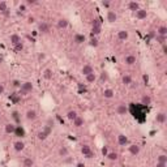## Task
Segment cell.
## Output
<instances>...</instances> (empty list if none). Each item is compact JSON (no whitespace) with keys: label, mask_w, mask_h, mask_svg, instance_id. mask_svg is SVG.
I'll list each match as a JSON object with an SVG mask.
<instances>
[{"label":"cell","mask_w":167,"mask_h":167,"mask_svg":"<svg viewBox=\"0 0 167 167\" xmlns=\"http://www.w3.org/2000/svg\"><path fill=\"white\" fill-rule=\"evenodd\" d=\"M128 151H129L130 155L137 157L138 154H140V151H141V148L138 145H136V144H132V145L128 146Z\"/></svg>","instance_id":"cell-5"},{"label":"cell","mask_w":167,"mask_h":167,"mask_svg":"<svg viewBox=\"0 0 167 167\" xmlns=\"http://www.w3.org/2000/svg\"><path fill=\"white\" fill-rule=\"evenodd\" d=\"M76 167H85V163H82V162H78V163L76 164Z\"/></svg>","instance_id":"cell-51"},{"label":"cell","mask_w":167,"mask_h":167,"mask_svg":"<svg viewBox=\"0 0 167 167\" xmlns=\"http://www.w3.org/2000/svg\"><path fill=\"white\" fill-rule=\"evenodd\" d=\"M18 9H20V10H21V12H25V10H26V7H25V4L20 5V7H18Z\"/></svg>","instance_id":"cell-49"},{"label":"cell","mask_w":167,"mask_h":167,"mask_svg":"<svg viewBox=\"0 0 167 167\" xmlns=\"http://www.w3.org/2000/svg\"><path fill=\"white\" fill-rule=\"evenodd\" d=\"M25 4L26 5H35V4H38V1H37V0H26Z\"/></svg>","instance_id":"cell-43"},{"label":"cell","mask_w":167,"mask_h":167,"mask_svg":"<svg viewBox=\"0 0 167 167\" xmlns=\"http://www.w3.org/2000/svg\"><path fill=\"white\" fill-rule=\"evenodd\" d=\"M42 76H43L44 80H52V77H54V72H52L51 68H46V69L43 70V73H42Z\"/></svg>","instance_id":"cell-19"},{"label":"cell","mask_w":167,"mask_h":167,"mask_svg":"<svg viewBox=\"0 0 167 167\" xmlns=\"http://www.w3.org/2000/svg\"><path fill=\"white\" fill-rule=\"evenodd\" d=\"M77 116H78V115H77V111H75V110H70V111L67 112V119L70 120V121H73V120H75Z\"/></svg>","instance_id":"cell-33"},{"label":"cell","mask_w":167,"mask_h":167,"mask_svg":"<svg viewBox=\"0 0 167 167\" xmlns=\"http://www.w3.org/2000/svg\"><path fill=\"white\" fill-rule=\"evenodd\" d=\"M106 18H107V21L108 22H115V21L117 20V14H116V12H114V10H108L107 12V16H106Z\"/></svg>","instance_id":"cell-18"},{"label":"cell","mask_w":167,"mask_h":167,"mask_svg":"<svg viewBox=\"0 0 167 167\" xmlns=\"http://www.w3.org/2000/svg\"><path fill=\"white\" fill-rule=\"evenodd\" d=\"M56 26H57V29H67L68 26H69V21L67 20V18H64V17H61V18H59L57 20V22H56Z\"/></svg>","instance_id":"cell-8"},{"label":"cell","mask_w":167,"mask_h":167,"mask_svg":"<svg viewBox=\"0 0 167 167\" xmlns=\"http://www.w3.org/2000/svg\"><path fill=\"white\" fill-rule=\"evenodd\" d=\"M50 133H51V128H50V127H44L43 129L39 130V132L37 133V138H38L39 141H44L50 136Z\"/></svg>","instance_id":"cell-2"},{"label":"cell","mask_w":167,"mask_h":167,"mask_svg":"<svg viewBox=\"0 0 167 167\" xmlns=\"http://www.w3.org/2000/svg\"><path fill=\"white\" fill-rule=\"evenodd\" d=\"M9 42L13 44V46H14V44H17L18 42H21V37L18 35V34H16V33L14 34H10V35H9Z\"/></svg>","instance_id":"cell-24"},{"label":"cell","mask_w":167,"mask_h":167,"mask_svg":"<svg viewBox=\"0 0 167 167\" xmlns=\"http://www.w3.org/2000/svg\"><path fill=\"white\" fill-rule=\"evenodd\" d=\"M135 16H136V18H137V20H145V18L148 17V10L140 8L138 10H136V12H135Z\"/></svg>","instance_id":"cell-9"},{"label":"cell","mask_w":167,"mask_h":167,"mask_svg":"<svg viewBox=\"0 0 167 167\" xmlns=\"http://www.w3.org/2000/svg\"><path fill=\"white\" fill-rule=\"evenodd\" d=\"M69 155V149L67 146H60L59 148V157H63V158H67Z\"/></svg>","instance_id":"cell-23"},{"label":"cell","mask_w":167,"mask_h":167,"mask_svg":"<svg viewBox=\"0 0 167 167\" xmlns=\"http://www.w3.org/2000/svg\"><path fill=\"white\" fill-rule=\"evenodd\" d=\"M3 61V57H0V63H1Z\"/></svg>","instance_id":"cell-53"},{"label":"cell","mask_w":167,"mask_h":167,"mask_svg":"<svg viewBox=\"0 0 167 167\" xmlns=\"http://www.w3.org/2000/svg\"><path fill=\"white\" fill-rule=\"evenodd\" d=\"M162 51H163V54H167V46H166V44L162 46Z\"/></svg>","instance_id":"cell-50"},{"label":"cell","mask_w":167,"mask_h":167,"mask_svg":"<svg viewBox=\"0 0 167 167\" xmlns=\"http://www.w3.org/2000/svg\"><path fill=\"white\" fill-rule=\"evenodd\" d=\"M102 153H103V155L106 157V155H107V153H108V146L104 145L103 148H102Z\"/></svg>","instance_id":"cell-44"},{"label":"cell","mask_w":167,"mask_h":167,"mask_svg":"<svg viewBox=\"0 0 167 167\" xmlns=\"http://www.w3.org/2000/svg\"><path fill=\"white\" fill-rule=\"evenodd\" d=\"M121 82L124 84V85L129 86L130 84L133 82V81H132V77H130L129 75H123V76H121Z\"/></svg>","instance_id":"cell-30"},{"label":"cell","mask_w":167,"mask_h":167,"mask_svg":"<svg viewBox=\"0 0 167 167\" xmlns=\"http://www.w3.org/2000/svg\"><path fill=\"white\" fill-rule=\"evenodd\" d=\"M21 84H22V82H21L20 80H13L12 81V86H13V88H16V89H20L21 88Z\"/></svg>","instance_id":"cell-41"},{"label":"cell","mask_w":167,"mask_h":167,"mask_svg":"<svg viewBox=\"0 0 167 167\" xmlns=\"http://www.w3.org/2000/svg\"><path fill=\"white\" fill-rule=\"evenodd\" d=\"M94 72V68L91 67L90 64H85L82 68H81V73H82L84 76H88V75H90V73H93Z\"/></svg>","instance_id":"cell-15"},{"label":"cell","mask_w":167,"mask_h":167,"mask_svg":"<svg viewBox=\"0 0 167 167\" xmlns=\"http://www.w3.org/2000/svg\"><path fill=\"white\" fill-rule=\"evenodd\" d=\"M81 153L86 158H93V153H91V148L89 145H82L81 146Z\"/></svg>","instance_id":"cell-6"},{"label":"cell","mask_w":167,"mask_h":167,"mask_svg":"<svg viewBox=\"0 0 167 167\" xmlns=\"http://www.w3.org/2000/svg\"><path fill=\"white\" fill-rule=\"evenodd\" d=\"M144 81H145V82H148V76H146V75L144 76Z\"/></svg>","instance_id":"cell-52"},{"label":"cell","mask_w":167,"mask_h":167,"mask_svg":"<svg viewBox=\"0 0 167 167\" xmlns=\"http://www.w3.org/2000/svg\"><path fill=\"white\" fill-rule=\"evenodd\" d=\"M72 123H73V125H75L76 128H80V127H82V125L85 124V119H84L82 116H77Z\"/></svg>","instance_id":"cell-22"},{"label":"cell","mask_w":167,"mask_h":167,"mask_svg":"<svg viewBox=\"0 0 167 167\" xmlns=\"http://www.w3.org/2000/svg\"><path fill=\"white\" fill-rule=\"evenodd\" d=\"M13 135L18 138L25 137V129H23L22 125H16V129H14V133H13Z\"/></svg>","instance_id":"cell-12"},{"label":"cell","mask_w":167,"mask_h":167,"mask_svg":"<svg viewBox=\"0 0 167 167\" xmlns=\"http://www.w3.org/2000/svg\"><path fill=\"white\" fill-rule=\"evenodd\" d=\"M123 61H124L125 65H135L136 63H137V57H136V55L133 54H128L124 56V59H123Z\"/></svg>","instance_id":"cell-3"},{"label":"cell","mask_w":167,"mask_h":167,"mask_svg":"<svg viewBox=\"0 0 167 167\" xmlns=\"http://www.w3.org/2000/svg\"><path fill=\"white\" fill-rule=\"evenodd\" d=\"M85 80H86V82H88V84H93V82H95V80H97V75H95V72H93V73H90V75L85 76Z\"/></svg>","instance_id":"cell-32"},{"label":"cell","mask_w":167,"mask_h":167,"mask_svg":"<svg viewBox=\"0 0 167 167\" xmlns=\"http://www.w3.org/2000/svg\"><path fill=\"white\" fill-rule=\"evenodd\" d=\"M155 167H167V163H159V162H157Z\"/></svg>","instance_id":"cell-48"},{"label":"cell","mask_w":167,"mask_h":167,"mask_svg":"<svg viewBox=\"0 0 167 167\" xmlns=\"http://www.w3.org/2000/svg\"><path fill=\"white\" fill-rule=\"evenodd\" d=\"M101 81H103V82L108 81V73H107L106 70H103V72L101 73Z\"/></svg>","instance_id":"cell-40"},{"label":"cell","mask_w":167,"mask_h":167,"mask_svg":"<svg viewBox=\"0 0 167 167\" xmlns=\"http://www.w3.org/2000/svg\"><path fill=\"white\" fill-rule=\"evenodd\" d=\"M107 159L108 161H111V162H115V161H117L119 159V154L116 153V151H110V153H107Z\"/></svg>","instance_id":"cell-26"},{"label":"cell","mask_w":167,"mask_h":167,"mask_svg":"<svg viewBox=\"0 0 167 167\" xmlns=\"http://www.w3.org/2000/svg\"><path fill=\"white\" fill-rule=\"evenodd\" d=\"M33 90H34L33 82H30V81H25V82L21 84V88L18 89V94H20V95H28V94L31 93Z\"/></svg>","instance_id":"cell-1"},{"label":"cell","mask_w":167,"mask_h":167,"mask_svg":"<svg viewBox=\"0 0 167 167\" xmlns=\"http://www.w3.org/2000/svg\"><path fill=\"white\" fill-rule=\"evenodd\" d=\"M117 144L121 146H125L128 144V137L125 135H123V133H120V135H117Z\"/></svg>","instance_id":"cell-21"},{"label":"cell","mask_w":167,"mask_h":167,"mask_svg":"<svg viewBox=\"0 0 167 167\" xmlns=\"http://www.w3.org/2000/svg\"><path fill=\"white\" fill-rule=\"evenodd\" d=\"M12 117L14 119L16 125H20V112H18V111H12Z\"/></svg>","instance_id":"cell-35"},{"label":"cell","mask_w":167,"mask_h":167,"mask_svg":"<svg viewBox=\"0 0 167 167\" xmlns=\"http://www.w3.org/2000/svg\"><path fill=\"white\" fill-rule=\"evenodd\" d=\"M46 59V54H43V52H41V54L38 55V60L41 61V60H44Z\"/></svg>","instance_id":"cell-46"},{"label":"cell","mask_w":167,"mask_h":167,"mask_svg":"<svg viewBox=\"0 0 167 167\" xmlns=\"http://www.w3.org/2000/svg\"><path fill=\"white\" fill-rule=\"evenodd\" d=\"M115 112H116L117 115H120V116H123V115H127V112H128V107H127V104H124V103L117 104L116 108H115Z\"/></svg>","instance_id":"cell-4"},{"label":"cell","mask_w":167,"mask_h":167,"mask_svg":"<svg viewBox=\"0 0 167 167\" xmlns=\"http://www.w3.org/2000/svg\"><path fill=\"white\" fill-rule=\"evenodd\" d=\"M25 117H26V120H29V121H34V120L38 117V114H37L35 110H28L25 114Z\"/></svg>","instance_id":"cell-7"},{"label":"cell","mask_w":167,"mask_h":167,"mask_svg":"<svg viewBox=\"0 0 167 167\" xmlns=\"http://www.w3.org/2000/svg\"><path fill=\"white\" fill-rule=\"evenodd\" d=\"M85 41H86V37L84 35V34L77 33L73 35V42H75V44H82Z\"/></svg>","instance_id":"cell-11"},{"label":"cell","mask_w":167,"mask_h":167,"mask_svg":"<svg viewBox=\"0 0 167 167\" xmlns=\"http://www.w3.org/2000/svg\"><path fill=\"white\" fill-rule=\"evenodd\" d=\"M101 30H102V26H91L90 35L91 37H97L98 34H101Z\"/></svg>","instance_id":"cell-31"},{"label":"cell","mask_w":167,"mask_h":167,"mask_svg":"<svg viewBox=\"0 0 167 167\" xmlns=\"http://www.w3.org/2000/svg\"><path fill=\"white\" fill-rule=\"evenodd\" d=\"M102 95H103V98H106V99H111L115 97V91L112 90V89H104Z\"/></svg>","instance_id":"cell-20"},{"label":"cell","mask_w":167,"mask_h":167,"mask_svg":"<svg viewBox=\"0 0 167 167\" xmlns=\"http://www.w3.org/2000/svg\"><path fill=\"white\" fill-rule=\"evenodd\" d=\"M157 35H161V37H167V26L162 25L157 29Z\"/></svg>","instance_id":"cell-28"},{"label":"cell","mask_w":167,"mask_h":167,"mask_svg":"<svg viewBox=\"0 0 167 167\" xmlns=\"http://www.w3.org/2000/svg\"><path fill=\"white\" fill-rule=\"evenodd\" d=\"M8 10V4L5 1H0V12L5 13Z\"/></svg>","instance_id":"cell-39"},{"label":"cell","mask_w":167,"mask_h":167,"mask_svg":"<svg viewBox=\"0 0 167 167\" xmlns=\"http://www.w3.org/2000/svg\"><path fill=\"white\" fill-rule=\"evenodd\" d=\"M166 38L167 37H161V35H155V39H157V42H158L159 44H166Z\"/></svg>","instance_id":"cell-38"},{"label":"cell","mask_w":167,"mask_h":167,"mask_svg":"<svg viewBox=\"0 0 167 167\" xmlns=\"http://www.w3.org/2000/svg\"><path fill=\"white\" fill-rule=\"evenodd\" d=\"M129 38V31L128 30H119L117 31V39L120 41H127Z\"/></svg>","instance_id":"cell-17"},{"label":"cell","mask_w":167,"mask_h":167,"mask_svg":"<svg viewBox=\"0 0 167 167\" xmlns=\"http://www.w3.org/2000/svg\"><path fill=\"white\" fill-rule=\"evenodd\" d=\"M157 162H159V163H167V155L166 154H159L157 157Z\"/></svg>","instance_id":"cell-36"},{"label":"cell","mask_w":167,"mask_h":167,"mask_svg":"<svg viewBox=\"0 0 167 167\" xmlns=\"http://www.w3.org/2000/svg\"><path fill=\"white\" fill-rule=\"evenodd\" d=\"M34 22H35V17H34V16L28 17V23H34Z\"/></svg>","instance_id":"cell-45"},{"label":"cell","mask_w":167,"mask_h":167,"mask_svg":"<svg viewBox=\"0 0 167 167\" xmlns=\"http://www.w3.org/2000/svg\"><path fill=\"white\" fill-rule=\"evenodd\" d=\"M38 31L41 34H47V33H50V26H48V23L47 22H41L38 25Z\"/></svg>","instance_id":"cell-14"},{"label":"cell","mask_w":167,"mask_h":167,"mask_svg":"<svg viewBox=\"0 0 167 167\" xmlns=\"http://www.w3.org/2000/svg\"><path fill=\"white\" fill-rule=\"evenodd\" d=\"M22 164H23V167H33L34 166V159L31 158V157H26V158L23 159Z\"/></svg>","instance_id":"cell-29"},{"label":"cell","mask_w":167,"mask_h":167,"mask_svg":"<svg viewBox=\"0 0 167 167\" xmlns=\"http://www.w3.org/2000/svg\"><path fill=\"white\" fill-rule=\"evenodd\" d=\"M167 120V115L164 114V112H158L155 116V121L159 123V124H164Z\"/></svg>","instance_id":"cell-16"},{"label":"cell","mask_w":167,"mask_h":167,"mask_svg":"<svg viewBox=\"0 0 167 167\" xmlns=\"http://www.w3.org/2000/svg\"><path fill=\"white\" fill-rule=\"evenodd\" d=\"M141 104H144V106L151 104V97L148 95V94H144V95L141 97Z\"/></svg>","instance_id":"cell-25"},{"label":"cell","mask_w":167,"mask_h":167,"mask_svg":"<svg viewBox=\"0 0 167 167\" xmlns=\"http://www.w3.org/2000/svg\"><path fill=\"white\" fill-rule=\"evenodd\" d=\"M89 44H90L91 47H98L99 46V41L97 37H91L90 41H89Z\"/></svg>","instance_id":"cell-34"},{"label":"cell","mask_w":167,"mask_h":167,"mask_svg":"<svg viewBox=\"0 0 167 167\" xmlns=\"http://www.w3.org/2000/svg\"><path fill=\"white\" fill-rule=\"evenodd\" d=\"M14 129H16L14 123H7V124L4 125V130L7 135H13V133H14Z\"/></svg>","instance_id":"cell-13"},{"label":"cell","mask_w":167,"mask_h":167,"mask_svg":"<svg viewBox=\"0 0 167 167\" xmlns=\"http://www.w3.org/2000/svg\"><path fill=\"white\" fill-rule=\"evenodd\" d=\"M101 4H102V7H104V8H108L110 5H111V1H108V0H103V1H102Z\"/></svg>","instance_id":"cell-42"},{"label":"cell","mask_w":167,"mask_h":167,"mask_svg":"<svg viewBox=\"0 0 167 167\" xmlns=\"http://www.w3.org/2000/svg\"><path fill=\"white\" fill-rule=\"evenodd\" d=\"M4 91H5V86L3 85V84H0V95H1V94H4Z\"/></svg>","instance_id":"cell-47"},{"label":"cell","mask_w":167,"mask_h":167,"mask_svg":"<svg viewBox=\"0 0 167 167\" xmlns=\"http://www.w3.org/2000/svg\"><path fill=\"white\" fill-rule=\"evenodd\" d=\"M13 149H14V151H17V153H21V151L25 149V142H23L22 140H17L13 144Z\"/></svg>","instance_id":"cell-10"},{"label":"cell","mask_w":167,"mask_h":167,"mask_svg":"<svg viewBox=\"0 0 167 167\" xmlns=\"http://www.w3.org/2000/svg\"><path fill=\"white\" fill-rule=\"evenodd\" d=\"M128 9L132 10V12H136V10L140 9V4L137 1H129L128 3Z\"/></svg>","instance_id":"cell-27"},{"label":"cell","mask_w":167,"mask_h":167,"mask_svg":"<svg viewBox=\"0 0 167 167\" xmlns=\"http://www.w3.org/2000/svg\"><path fill=\"white\" fill-rule=\"evenodd\" d=\"M13 47H14V51L21 52V51H22V50H23V42H22V41H21V42H18V43H17V44H14V46H13Z\"/></svg>","instance_id":"cell-37"}]
</instances>
